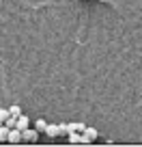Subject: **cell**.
<instances>
[{
  "instance_id": "1",
  "label": "cell",
  "mask_w": 142,
  "mask_h": 147,
  "mask_svg": "<svg viewBox=\"0 0 142 147\" xmlns=\"http://www.w3.org/2000/svg\"><path fill=\"white\" fill-rule=\"evenodd\" d=\"M7 143H13V145L22 143V130H17V128H11V130H9V136H7Z\"/></svg>"
},
{
  "instance_id": "2",
  "label": "cell",
  "mask_w": 142,
  "mask_h": 147,
  "mask_svg": "<svg viewBox=\"0 0 142 147\" xmlns=\"http://www.w3.org/2000/svg\"><path fill=\"white\" fill-rule=\"evenodd\" d=\"M22 138H24V141H28V143H35L39 138V132H37V130L26 128V130H22Z\"/></svg>"
},
{
  "instance_id": "3",
  "label": "cell",
  "mask_w": 142,
  "mask_h": 147,
  "mask_svg": "<svg viewBox=\"0 0 142 147\" xmlns=\"http://www.w3.org/2000/svg\"><path fill=\"white\" fill-rule=\"evenodd\" d=\"M28 125H30V119H28L26 115H19L17 121H15V128H17V130H26Z\"/></svg>"
},
{
  "instance_id": "4",
  "label": "cell",
  "mask_w": 142,
  "mask_h": 147,
  "mask_svg": "<svg viewBox=\"0 0 142 147\" xmlns=\"http://www.w3.org/2000/svg\"><path fill=\"white\" fill-rule=\"evenodd\" d=\"M84 136L88 138V143H93L97 136H99V134H97V130H95V128H84Z\"/></svg>"
},
{
  "instance_id": "5",
  "label": "cell",
  "mask_w": 142,
  "mask_h": 147,
  "mask_svg": "<svg viewBox=\"0 0 142 147\" xmlns=\"http://www.w3.org/2000/svg\"><path fill=\"white\" fill-rule=\"evenodd\" d=\"M43 132H45L47 136H56V134H58V125H54V123H47Z\"/></svg>"
},
{
  "instance_id": "6",
  "label": "cell",
  "mask_w": 142,
  "mask_h": 147,
  "mask_svg": "<svg viewBox=\"0 0 142 147\" xmlns=\"http://www.w3.org/2000/svg\"><path fill=\"white\" fill-rule=\"evenodd\" d=\"M9 125H5V123H2V125H0V143H5L7 141V136H9Z\"/></svg>"
},
{
  "instance_id": "7",
  "label": "cell",
  "mask_w": 142,
  "mask_h": 147,
  "mask_svg": "<svg viewBox=\"0 0 142 147\" xmlns=\"http://www.w3.org/2000/svg\"><path fill=\"white\" fill-rule=\"evenodd\" d=\"M45 125H47L45 119H37V121H35V130H37V132H43V130H45Z\"/></svg>"
},
{
  "instance_id": "8",
  "label": "cell",
  "mask_w": 142,
  "mask_h": 147,
  "mask_svg": "<svg viewBox=\"0 0 142 147\" xmlns=\"http://www.w3.org/2000/svg\"><path fill=\"white\" fill-rule=\"evenodd\" d=\"M9 115H11V117H19V115H22V108H19L17 104L11 106V108H9Z\"/></svg>"
},
{
  "instance_id": "9",
  "label": "cell",
  "mask_w": 142,
  "mask_h": 147,
  "mask_svg": "<svg viewBox=\"0 0 142 147\" xmlns=\"http://www.w3.org/2000/svg\"><path fill=\"white\" fill-rule=\"evenodd\" d=\"M7 117H9V110H7V108H0V119L5 121Z\"/></svg>"
},
{
  "instance_id": "10",
  "label": "cell",
  "mask_w": 142,
  "mask_h": 147,
  "mask_svg": "<svg viewBox=\"0 0 142 147\" xmlns=\"http://www.w3.org/2000/svg\"><path fill=\"white\" fill-rule=\"evenodd\" d=\"M58 134H67V123H63V125H58Z\"/></svg>"
},
{
  "instance_id": "11",
  "label": "cell",
  "mask_w": 142,
  "mask_h": 147,
  "mask_svg": "<svg viewBox=\"0 0 142 147\" xmlns=\"http://www.w3.org/2000/svg\"><path fill=\"white\" fill-rule=\"evenodd\" d=\"M2 123H5V121H2V119H0V125H2Z\"/></svg>"
},
{
  "instance_id": "12",
  "label": "cell",
  "mask_w": 142,
  "mask_h": 147,
  "mask_svg": "<svg viewBox=\"0 0 142 147\" xmlns=\"http://www.w3.org/2000/svg\"><path fill=\"white\" fill-rule=\"evenodd\" d=\"M99 2H108V0H99Z\"/></svg>"
}]
</instances>
